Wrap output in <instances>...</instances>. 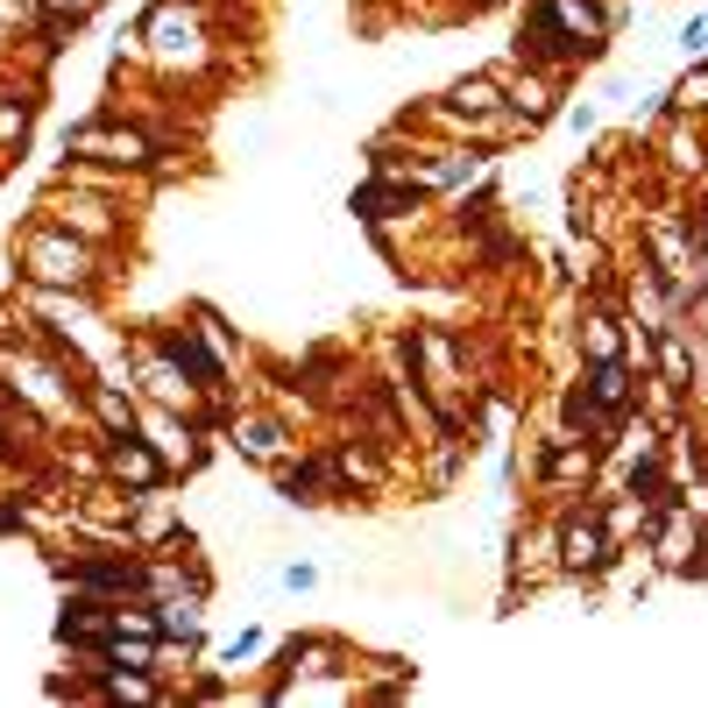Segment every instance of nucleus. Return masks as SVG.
Wrapping results in <instances>:
<instances>
[{"label":"nucleus","mask_w":708,"mask_h":708,"mask_svg":"<svg viewBox=\"0 0 708 708\" xmlns=\"http://www.w3.org/2000/svg\"><path fill=\"white\" fill-rule=\"evenodd\" d=\"M29 277L36 283H86L92 256L79 241H57V235H29Z\"/></svg>","instance_id":"nucleus-3"},{"label":"nucleus","mask_w":708,"mask_h":708,"mask_svg":"<svg viewBox=\"0 0 708 708\" xmlns=\"http://www.w3.org/2000/svg\"><path fill=\"white\" fill-rule=\"evenodd\" d=\"M71 149H79V157H107V163H128V170H142L149 157H157L142 128H107V121H86V128H71Z\"/></svg>","instance_id":"nucleus-2"},{"label":"nucleus","mask_w":708,"mask_h":708,"mask_svg":"<svg viewBox=\"0 0 708 708\" xmlns=\"http://www.w3.org/2000/svg\"><path fill=\"white\" fill-rule=\"evenodd\" d=\"M475 8H489V0H475Z\"/></svg>","instance_id":"nucleus-24"},{"label":"nucleus","mask_w":708,"mask_h":708,"mask_svg":"<svg viewBox=\"0 0 708 708\" xmlns=\"http://www.w3.org/2000/svg\"><path fill=\"white\" fill-rule=\"evenodd\" d=\"M149 390H157L170 411H191V382H178V369H170V361H149Z\"/></svg>","instance_id":"nucleus-13"},{"label":"nucleus","mask_w":708,"mask_h":708,"mask_svg":"<svg viewBox=\"0 0 708 708\" xmlns=\"http://www.w3.org/2000/svg\"><path fill=\"white\" fill-rule=\"evenodd\" d=\"M546 14H552V22H560V36H574L581 50H596V43H602V29H609L596 0H546Z\"/></svg>","instance_id":"nucleus-6"},{"label":"nucleus","mask_w":708,"mask_h":708,"mask_svg":"<svg viewBox=\"0 0 708 708\" xmlns=\"http://www.w3.org/2000/svg\"><path fill=\"white\" fill-rule=\"evenodd\" d=\"M503 100H510V107H525V113H546L552 92H546L539 79H518V86H503Z\"/></svg>","instance_id":"nucleus-18"},{"label":"nucleus","mask_w":708,"mask_h":708,"mask_svg":"<svg viewBox=\"0 0 708 708\" xmlns=\"http://www.w3.org/2000/svg\"><path fill=\"white\" fill-rule=\"evenodd\" d=\"M241 447L256 453V461H283V432L270 426V418H248V426H241Z\"/></svg>","instance_id":"nucleus-12"},{"label":"nucleus","mask_w":708,"mask_h":708,"mask_svg":"<svg viewBox=\"0 0 708 708\" xmlns=\"http://www.w3.org/2000/svg\"><path fill=\"white\" fill-rule=\"evenodd\" d=\"M100 695H113V701H149V695H157V680H149V666H136V674H107Z\"/></svg>","instance_id":"nucleus-14"},{"label":"nucleus","mask_w":708,"mask_h":708,"mask_svg":"<svg viewBox=\"0 0 708 708\" xmlns=\"http://www.w3.org/2000/svg\"><path fill=\"white\" fill-rule=\"evenodd\" d=\"M581 397L596 411H624L630 405V376H624V361H596V369H588V382H581Z\"/></svg>","instance_id":"nucleus-7"},{"label":"nucleus","mask_w":708,"mask_h":708,"mask_svg":"<svg viewBox=\"0 0 708 708\" xmlns=\"http://www.w3.org/2000/svg\"><path fill=\"white\" fill-rule=\"evenodd\" d=\"M617 319H588V348H596V361H617Z\"/></svg>","instance_id":"nucleus-19"},{"label":"nucleus","mask_w":708,"mask_h":708,"mask_svg":"<svg viewBox=\"0 0 708 708\" xmlns=\"http://www.w3.org/2000/svg\"><path fill=\"white\" fill-rule=\"evenodd\" d=\"M680 50H687V57H708V14H701V22H687V29H680Z\"/></svg>","instance_id":"nucleus-20"},{"label":"nucleus","mask_w":708,"mask_h":708,"mask_svg":"<svg viewBox=\"0 0 708 708\" xmlns=\"http://www.w3.org/2000/svg\"><path fill=\"white\" fill-rule=\"evenodd\" d=\"M256 645H262V638H256V630H241V638H235V645H227V666H241L248 652H256Z\"/></svg>","instance_id":"nucleus-23"},{"label":"nucleus","mask_w":708,"mask_h":708,"mask_svg":"<svg viewBox=\"0 0 708 708\" xmlns=\"http://www.w3.org/2000/svg\"><path fill=\"white\" fill-rule=\"evenodd\" d=\"M71 581H79V588H107V596H128V588H142V567H128V560H79Z\"/></svg>","instance_id":"nucleus-8"},{"label":"nucleus","mask_w":708,"mask_h":708,"mask_svg":"<svg viewBox=\"0 0 708 708\" xmlns=\"http://www.w3.org/2000/svg\"><path fill=\"white\" fill-rule=\"evenodd\" d=\"M149 36H157L163 64H199L206 57V29H199V14H191L185 0H163V8L149 14Z\"/></svg>","instance_id":"nucleus-1"},{"label":"nucleus","mask_w":708,"mask_h":708,"mask_svg":"<svg viewBox=\"0 0 708 708\" xmlns=\"http://www.w3.org/2000/svg\"><path fill=\"white\" fill-rule=\"evenodd\" d=\"M674 107H687V113H701V107H708V64H701V71H687V79L674 86Z\"/></svg>","instance_id":"nucleus-17"},{"label":"nucleus","mask_w":708,"mask_h":708,"mask_svg":"<svg viewBox=\"0 0 708 708\" xmlns=\"http://www.w3.org/2000/svg\"><path fill=\"white\" fill-rule=\"evenodd\" d=\"M107 468L121 475V482H136V489H157V482H163V453H157V447H142L136 432H121V439H113Z\"/></svg>","instance_id":"nucleus-5"},{"label":"nucleus","mask_w":708,"mask_h":708,"mask_svg":"<svg viewBox=\"0 0 708 708\" xmlns=\"http://www.w3.org/2000/svg\"><path fill=\"white\" fill-rule=\"evenodd\" d=\"M453 107L461 113H496L503 107V79H461L453 86Z\"/></svg>","instance_id":"nucleus-10"},{"label":"nucleus","mask_w":708,"mask_h":708,"mask_svg":"<svg viewBox=\"0 0 708 708\" xmlns=\"http://www.w3.org/2000/svg\"><path fill=\"white\" fill-rule=\"evenodd\" d=\"M588 468H596L588 453H574V447H552V461H546V482H574V475L588 482Z\"/></svg>","instance_id":"nucleus-16"},{"label":"nucleus","mask_w":708,"mask_h":708,"mask_svg":"<svg viewBox=\"0 0 708 708\" xmlns=\"http://www.w3.org/2000/svg\"><path fill=\"white\" fill-rule=\"evenodd\" d=\"M92 411H100L113 432H136V405H128V397L113 390V382H92Z\"/></svg>","instance_id":"nucleus-11"},{"label":"nucleus","mask_w":708,"mask_h":708,"mask_svg":"<svg viewBox=\"0 0 708 708\" xmlns=\"http://www.w3.org/2000/svg\"><path fill=\"white\" fill-rule=\"evenodd\" d=\"M659 376H666V382H674V390H687V382H695V361H687V348H680V340H674V333H666V340H659Z\"/></svg>","instance_id":"nucleus-15"},{"label":"nucleus","mask_w":708,"mask_h":708,"mask_svg":"<svg viewBox=\"0 0 708 708\" xmlns=\"http://www.w3.org/2000/svg\"><path fill=\"white\" fill-rule=\"evenodd\" d=\"M157 630H163V638H199V602H191V596H170L163 609H157Z\"/></svg>","instance_id":"nucleus-9"},{"label":"nucleus","mask_w":708,"mask_h":708,"mask_svg":"<svg viewBox=\"0 0 708 708\" xmlns=\"http://www.w3.org/2000/svg\"><path fill=\"white\" fill-rule=\"evenodd\" d=\"M560 560H567L574 574H602V567H609V531H602L596 518H574V525L560 531Z\"/></svg>","instance_id":"nucleus-4"},{"label":"nucleus","mask_w":708,"mask_h":708,"mask_svg":"<svg viewBox=\"0 0 708 708\" xmlns=\"http://www.w3.org/2000/svg\"><path fill=\"white\" fill-rule=\"evenodd\" d=\"M43 8H50V14H71V22H79V14H92L100 0H43Z\"/></svg>","instance_id":"nucleus-22"},{"label":"nucleus","mask_w":708,"mask_h":708,"mask_svg":"<svg viewBox=\"0 0 708 708\" xmlns=\"http://www.w3.org/2000/svg\"><path fill=\"white\" fill-rule=\"evenodd\" d=\"M680 170H701V142H687V136H674V149H666Z\"/></svg>","instance_id":"nucleus-21"}]
</instances>
